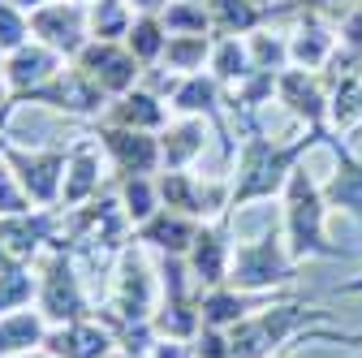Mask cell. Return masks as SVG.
I'll return each mask as SVG.
<instances>
[{
  "label": "cell",
  "mask_w": 362,
  "mask_h": 358,
  "mask_svg": "<svg viewBox=\"0 0 362 358\" xmlns=\"http://www.w3.org/2000/svg\"><path fill=\"white\" fill-rule=\"evenodd\" d=\"M324 320V311H306V306H263L255 316H246L242 324L229 328V350L233 358H272L276 345H285L302 324Z\"/></svg>",
  "instance_id": "3"
},
{
  "label": "cell",
  "mask_w": 362,
  "mask_h": 358,
  "mask_svg": "<svg viewBox=\"0 0 362 358\" xmlns=\"http://www.w3.org/2000/svg\"><path fill=\"white\" fill-rule=\"evenodd\" d=\"M211 69H216V82H242V78H250V74H255V65H250L246 48L238 43V35H224V39L216 43V52H211Z\"/></svg>",
  "instance_id": "27"
},
{
  "label": "cell",
  "mask_w": 362,
  "mask_h": 358,
  "mask_svg": "<svg viewBox=\"0 0 362 358\" xmlns=\"http://www.w3.org/2000/svg\"><path fill=\"white\" fill-rule=\"evenodd\" d=\"M13 263H18V259H13V255H9L5 246H0V272H5V267H13Z\"/></svg>",
  "instance_id": "40"
},
{
  "label": "cell",
  "mask_w": 362,
  "mask_h": 358,
  "mask_svg": "<svg viewBox=\"0 0 362 358\" xmlns=\"http://www.w3.org/2000/svg\"><path fill=\"white\" fill-rule=\"evenodd\" d=\"M26 35H30V18L18 9V5H9V0H0V52H18L22 43H26Z\"/></svg>",
  "instance_id": "30"
},
{
  "label": "cell",
  "mask_w": 362,
  "mask_h": 358,
  "mask_svg": "<svg viewBox=\"0 0 362 358\" xmlns=\"http://www.w3.org/2000/svg\"><path fill=\"white\" fill-rule=\"evenodd\" d=\"M9 5H18V9H30V13H35L39 5H48V0H9Z\"/></svg>",
  "instance_id": "38"
},
{
  "label": "cell",
  "mask_w": 362,
  "mask_h": 358,
  "mask_svg": "<svg viewBox=\"0 0 362 358\" xmlns=\"http://www.w3.org/2000/svg\"><path fill=\"white\" fill-rule=\"evenodd\" d=\"M5 164L18 173L22 190L30 195L35 207H61V186H65V168H69V147H13L5 143Z\"/></svg>",
  "instance_id": "5"
},
{
  "label": "cell",
  "mask_w": 362,
  "mask_h": 358,
  "mask_svg": "<svg viewBox=\"0 0 362 358\" xmlns=\"http://www.w3.org/2000/svg\"><path fill=\"white\" fill-rule=\"evenodd\" d=\"M199 220L186 216V212H173V207H160L151 220H143L139 229H134V242L139 246H156L164 255H190L194 238H199Z\"/></svg>",
  "instance_id": "12"
},
{
  "label": "cell",
  "mask_w": 362,
  "mask_h": 358,
  "mask_svg": "<svg viewBox=\"0 0 362 358\" xmlns=\"http://www.w3.org/2000/svg\"><path fill=\"white\" fill-rule=\"evenodd\" d=\"M186 263H190V277H194L199 285H207V289L229 285L233 250H229V233H224V216L216 220V225H203V229H199V238H194Z\"/></svg>",
  "instance_id": "11"
},
{
  "label": "cell",
  "mask_w": 362,
  "mask_h": 358,
  "mask_svg": "<svg viewBox=\"0 0 362 358\" xmlns=\"http://www.w3.org/2000/svg\"><path fill=\"white\" fill-rule=\"evenodd\" d=\"M203 143H207V129L199 117H186L160 134V156H164V168H186L194 164V156H203Z\"/></svg>",
  "instance_id": "17"
},
{
  "label": "cell",
  "mask_w": 362,
  "mask_h": 358,
  "mask_svg": "<svg viewBox=\"0 0 362 358\" xmlns=\"http://www.w3.org/2000/svg\"><path fill=\"white\" fill-rule=\"evenodd\" d=\"M43 337H48V320L43 311L35 306H22V311H9L0 316V358H13V354H26V350H39Z\"/></svg>",
  "instance_id": "15"
},
{
  "label": "cell",
  "mask_w": 362,
  "mask_h": 358,
  "mask_svg": "<svg viewBox=\"0 0 362 358\" xmlns=\"http://www.w3.org/2000/svg\"><path fill=\"white\" fill-rule=\"evenodd\" d=\"M168 35H207L211 13L203 9V0H173V5L160 13Z\"/></svg>",
  "instance_id": "28"
},
{
  "label": "cell",
  "mask_w": 362,
  "mask_h": 358,
  "mask_svg": "<svg viewBox=\"0 0 362 358\" xmlns=\"http://www.w3.org/2000/svg\"><path fill=\"white\" fill-rule=\"evenodd\" d=\"M0 156H5V139H0Z\"/></svg>",
  "instance_id": "43"
},
{
  "label": "cell",
  "mask_w": 362,
  "mask_h": 358,
  "mask_svg": "<svg viewBox=\"0 0 362 358\" xmlns=\"http://www.w3.org/2000/svg\"><path fill=\"white\" fill-rule=\"evenodd\" d=\"M0 74H5L13 96H26V91H35V86H43L48 78L61 74V52L48 48V43H22L18 52L5 57V69Z\"/></svg>",
  "instance_id": "13"
},
{
  "label": "cell",
  "mask_w": 362,
  "mask_h": 358,
  "mask_svg": "<svg viewBox=\"0 0 362 358\" xmlns=\"http://www.w3.org/2000/svg\"><path fill=\"white\" fill-rule=\"evenodd\" d=\"M22 212H30V195L22 190L18 173L0 156V216H22Z\"/></svg>",
  "instance_id": "31"
},
{
  "label": "cell",
  "mask_w": 362,
  "mask_h": 358,
  "mask_svg": "<svg viewBox=\"0 0 362 358\" xmlns=\"http://www.w3.org/2000/svg\"><path fill=\"white\" fill-rule=\"evenodd\" d=\"M337 156H341V147H337ZM324 199H328L332 207H345L349 216L362 220V160L341 156L337 173L328 177V186H324Z\"/></svg>",
  "instance_id": "19"
},
{
  "label": "cell",
  "mask_w": 362,
  "mask_h": 358,
  "mask_svg": "<svg viewBox=\"0 0 362 358\" xmlns=\"http://www.w3.org/2000/svg\"><path fill=\"white\" fill-rule=\"evenodd\" d=\"M121 207L125 216L134 220V229L143 225V220H151L164 203H160V186H156V177H125L121 182Z\"/></svg>",
  "instance_id": "22"
},
{
  "label": "cell",
  "mask_w": 362,
  "mask_h": 358,
  "mask_svg": "<svg viewBox=\"0 0 362 358\" xmlns=\"http://www.w3.org/2000/svg\"><path fill=\"white\" fill-rule=\"evenodd\" d=\"M164 121H168V108H164L151 91H125V96H117V104L108 108V125H125V129L160 134Z\"/></svg>",
  "instance_id": "16"
},
{
  "label": "cell",
  "mask_w": 362,
  "mask_h": 358,
  "mask_svg": "<svg viewBox=\"0 0 362 358\" xmlns=\"http://www.w3.org/2000/svg\"><path fill=\"white\" fill-rule=\"evenodd\" d=\"M100 195V151L90 139L69 147V168H65V186H61V212H74Z\"/></svg>",
  "instance_id": "14"
},
{
  "label": "cell",
  "mask_w": 362,
  "mask_h": 358,
  "mask_svg": "<svg viewBox=\"0 0 362 358\" xmlns=\"http://www.w3.org/2000/svg\"><path fill=\"white\" fill-rule=\"evenodd\" d=\"M43 350L57 358H112L117 337L100 320H74V324H52L43 337Z\"/></svg>",
  "instance_id": "10"
},
{
  "label": "cell",
  "mask_w": 362,
  "mask_h": 358,
  "mask_svg": "<svg viewBox=\"0 0 362 358\" xmlns=\"http://www.w3.org/2000/svg\"><path fill=\"white\" fill-rule=\"evenodd\" d=\"M5 125H9V117H0V139H5Z\"/></svg>",
  "instance_id": "41"
},
{
  "label": "cell",
  "mask_w": 362,
  "mask_h": 358,
  "mask_svg": "<svg viewBox=\"0 0 362 358\" xmlns=\"http://www.w3.org/2000/svg\"><path fill=\"white\" fill-rule=\"evenodd\" d=\"M276 86H281V100H285L298 117H306L310 125H320V117H324V96H320V86H315L306 74H285Z\"/></svg>",
  "instance_id": "24"
},
{
  "label": "cell",
  "mask_w": 362,
  "mask_h": 358,
  "mask_svg": "<svg viewBox=\"0 0 362 358\" xmlns=\"http://www.w3.org/2000/svg\"><path fill=\"white\" fill-rule=\"evenodd\" d=\"M272 358H285V354H272Z\"/></svg>",
  "instance_id": "44"
},
{
  "label": "cell",
  "mask_w": 362,
  "mask_h": 358,
  "mask_svg": "<svg viewBox=\"0 0 362 358\" xmlns=\"http://www.w3.org/2000/svg\"><path fill=\"white\" fill-rule=\"evenodd\" d=\"M30 30L39 35V43L57 48L61 57H78L90 43V26H86V9L78 0H57V5H39L30 13Z\"/></svg>",
  "instance_id": "9"
},
{
  "label": "cell",
  "mask_w": 362,
  "mask_h": 358,
  "mask_svg": "<svg viewBox=\"0 0 362 358\" xmlns=\"http://www.w3.org/2000/svg\"><path fill=\"white\" fill-rule=\"evenodd\" d=\"M358 112H362V86L358 82H345L341 91H337V100H332V121L337 125H354Z\"/></svg>",
  "instance_id": "33"
},
{
  "label": "cell",
  "mask_w": 362,
  "mask_h": 358,
  "mask_svg": "<svg viewBox=\"0 0 362 358\" xmlns=\"http://www.w3.org/2000/svg\"><path fill=\"white\" fill-rule=\"evenodd\" d=\"M74 65L100 86L104 96H125V91H134V82H139V57H134L129 48H121L117 39H90L86 48L74 57Z\"/></svg>",
  "instance_id": "7"
},
{
  "label": "cell",
  "mask_w": 362,
  "mask_h": 358,
  "mask_svg": "<svg viewBox=\"0 0 362 358\" xmlns=\"http://www.w3.org/2000/svg\"><path fill=\"white\" fill-rule=\"evenodd\" d=\"M86 26H90V39H125L129 35V5L125 0H95L86 9Z\"/></svg>",
  "instance_id": "25"
},
{
  "label": "cell",
  "mask_w": 362,
  "mask_h": 358,
  "mask_svg": "<svg viewBox=\"0 0 362 358\" xmlns=\"http://www.w3.org/2000/svg\"><path fill=\"white\" fill-rule=\"evenodd\" d=\"M289 207H285V238H289V259H306V255H337V246H328L324 238V190L310 182L306 168H293L289 177Z\"/></svg>",
  "instance_id": "2"
},
{
  "label": "cell",
  "mask_w": 362,
  "mask_h": 358,
  "mask_svg": "<svg viewBox=\"0 0 362 358\" xmlns=\"http://www.w3.org/2000/svg\"><path fill=\"white\" fill-rule=\"evenodd\" d=\"M199 316H203V328H224L229 333L233 324H242L250 316V298L233 285H216L199 298Z\"/></svg>",
  "instance_id": "18"
},
{
  "label": "cell",
  "mask_w": 362,
  "mask_h": 358,
  "mask_svg": "<svg viewBox=\"0 0 362 358\" xmlns=\"http://www.w3.org/2000/svg\"><path fill=\"white\" fill-rule=\"evenodd\" d=\"M35 302H39V311H43V320H48V324L90 320V302L82 294V281L74 272V255L69 250H48Z\"/></svg>",
  "instance_id": "4"
},
{
  "label": "cell",
  "mask_w": 362,
  "mask_h": 358,
  "mask_svg": "<svg viewBox=\"0 0 362 358\" xmlns=\"http://www.w3.org/2000/svg\"><path fill=\"white\" fill-rule=\"evenodd\" d=\"M190 345H194V358H233L229 333H224V328H199V337Z\"/></svg>",
  "instance_id": "34"
},
{
  "label": "cell",
  "mask_w": 362,
  "mask_h": 358,
  "mask_svg": "<svg viewBox=\"0 0 362 358\" xmlns=\"http://www.w3.org/2000/svg\"><path fill=\"white\" fill-rule=\"evenodd\" d=\"M35 294H39V277H30V267H26V263L5 267V272H0V316L30 306Z\"/></svg>",
  "instance_id": "26"
},
{
  "label": "cell",
  "mask_w": 362,
  "mask_h": 358,
  "mask_svg": "<svg viewBox=\"0 0 362 358\" xmlns=\"http://www.w3.org/2000/svg\"><path fill=\"white\" fill-rule=\"evenodd\" d=\"M207 13H211V26H220L224 35H242V30H250L259 22V13L250 9V0H211Z\"/></svg>",
  "instance_id": "29"
},
{
  "label": "cell",
  "mask_w": 362,
  "mask_h": 358,
  "mask_svg": "<svg viewBox=\"0 0 362 358\" xmlns=\"http://www.w3.org/2000/svg\"><path fill=\"white\" fill-rule=\"evenodd\" d=\"M293 277V259H289V246H281L276 233H267L259 242H242L233 250V263H229V285L242 289V294H255V289H267V285H281Z\"/></svg>",
  "instance_id": "6"
},
{
  "label": "cell",
  "mask_w": 362,
  "mask_h": 358,
  "mask_svg": "<svg viewBox=\"0 0 362 358\" xmlns=\"http://www.w3.org/2000/svg\"><path fill=\"white\" fill-rule=\"evenodd\" d=\"M216 100H220V86L216 78H203V74H186V78H177L173 86V112L181 117H216Z\"/></svg>",
  "instance_id": "20"
},
{
  "label": "cell",
  "mask_w": 362,
  "mask_h": 358,
  "mask_svg": "<svg viewBox=\"0 0 362 358\" xmlns=\"http://www.w3.org/2000/svg\"><path fill=\"white\" fill-rule=\"evenodd\" d=\"M125 5L143 9V13H164V9H168V0H125Z\"/></svg>",
  "instance_id": "37"
},
{
  "label": "cell",
  "mask_w": 362,
  "mask_h": 358,
  "mask_svg": "<svg viewBox=\"0 0 362 358\" xmlns=\"http://www.w3.org/2000/svg\"><path fill=\"white\" fill-rule=\"evenodd\" d=\"M289 57H293L298 65L315 69V65L328 57V35H324V30H302V35H298V43L289 48Z\"/></svg>",
  "instance_id": "32"
},
{
  "label": "cell",
  "mask_w": 362,
  "mask_h": 358,
  "mask_svg": "<svg viewBox=\"0 0 362 358\" xmlns=\"http://www.w3.org/2000/svg\"><path fill=\"white\" fill-rule=\"evenodd\" d=\"M18 108H13V91H9V82H5V74H0V117H13Z\"/></svg>",
  "instance_id": "36"
},
{
  "label": "cell",
  "mask_w": 362,
  "mask_h": 358,
  "mask_svg": "<svg viewBox=\"0 0 362 358\" xmlns=\"http://www.w3.org/2000/svg\"><path fill=\"white\" fill-rule=\"evenodd\" d=\"M164 43H168V30H164V22H160L156 13L134 18V26H129V35H125V48L139 57L143 65H151V61L164 57Z\"/></svg>",
  "instance_id": "23"
},
{
  "label": "cell",
  "mask_w": 362,
  "mask_h": 358,
  "mask_svg": "<svg viewBox=\"0 0 362 358\" xmlns=\"http://www.w3.org/2000/svg\"><path fill=\"white\" fill-rule=\"evenodd\" d=\"M207 52H211V39L207 35H168V43H164V65L173 69V74H194V69H203V61H207Z\"/></svg>",
  "instance_id": "21"
},
{
  "label": "cell",
  "mask_w": 362,
  "mask_h": 358,
  "mask_svg": "<svg viewBox=\"0 0 362 358\" xmlns=\"http://www.w3.org/2000/svg\"><path fill=\"white\" fill-rule=\"evenodd\" d=\"M95 139H100L104 151L112 156L121 182H125V177H151V173L164 164L160 139H156V134H147V129H125V125H108V121H104V125L95 129Z\"/></svg>",
  "instance_id": "8"
},
{
  "label": "cell",
  "mask_w": 362,
  "mask_h": 358,
  "mask_svg": "<svg viewBox=\"0 0 362 358\" xmlns=\"http://www.w3.org/2000/svg\"><path fill=\"white\" fill-rule=\"evenodd\" d=\"M315 143H324L320 129L306 134V139H298V143H289V147L267 143V139H246L238 177H233V186H229V207H246V203H255V199H267V195H276L281 186H289L298 160H302Z\"/></svg>",
  "instance_id": "1"
},
{
  "label": "cell",
  "mask_w": 362,
  "mask_h": 358,
  "mask_svg": "<svg viewBox=\"0 0 362 358\" xmlns=\"http://www.w3.org/2000/svg\"><path fill=\"white\" fill-rule=\"evenodd\" d=\"M13 358H57V354H48V350H43V345H39V350H26V354H13Z\"/></svg>",
  "instance_id": "39"
},
{
  "label": "cell",
  "mask_w": 362,
  "mask_h": 358,
  "mask_svg": "<svg viewBox=\"0 0 362 358\" xmlns=\"http://www.w3.org/2000/svg\"><path fill=\"white\" fill-rule=\"evenodd\" d=\"M151 358H194V345L190 341H173V337H160L151 345Z\"/></svg>",
  "instance_id": "35"
},
{
  "label": "cell",
  "mask_w": 362,
  "mask_h": 358,
  "mask_svg": "<svg viewBox=\"0 0 362 358\" xmlns=\"http://www.w3.org/2000/svg\"><path fill=\"white\" fill-rule=\"evenodd\" d=\"M112 358H134V354H121V350H117V354H112Z\"/></svg>",
  "instance_id": "42"
}]
</instances>
